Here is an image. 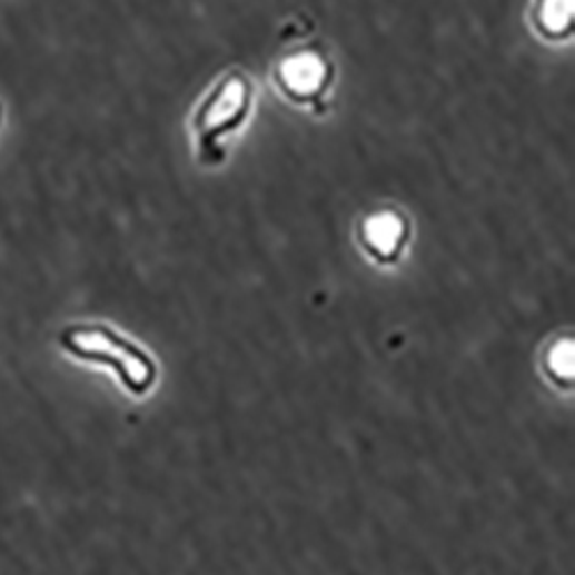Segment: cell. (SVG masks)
<instances>
[{"mask_svg":"<svg viewBox=\"0 0 575 575\" xmlns=\"http://www.w3.org/2000/svg\"><path fill=\"white\" fill-rule=\"evenodd\" d=\"M60 348L79 361L111 366L120 385L133 396H146L157 385L159 368L150 353L109 325L77 323L65 327Z\"/></svg>","mask_w":575,"mask_h":575,"instance_id":"1","label":"cell"},{"mask_svg":"<svg viewBox=\"0 0 575 575\" xmlns=\"http://www.w3.org/2000/svg\"><path fill=\"white\" fill-rule=\"evenodd\" d=\"M575 14V0H544L538 8V28L546 32V36H564L571 28Z\"/></svg>","mask_w":575,"mask_h":575,"instance_id":"5","label":"cell"},{"mask_svg":"<svg viewBox=\"0 0 575 575\" xmlns=\"http://www.w3.org/2000/svg\"><path fill=\"white\" fill-rule=\"evenodd\" d=\"M331 62L320 49H299L279 60L275 77L279 88L295 101H318L331 83Z\"/></svg>","mask_w":575,"mask_h":575,"instance_id":"3","label":"cell"},{"mask_svg":"<svg viewBox=\"0 0 575 575\" xmlns=\"http://www.w3.org/2000/svg\"><path fill=\"white\" fill-rule=\"evenodd\" d=\"M571 338H559L557 344H553L546 353V370L548 378L555 380L557 385L566 387L573 383V370H575V350H573Z\"/></svg>","mask_w":575,"mask_h":575,"instance_id":"6","label":"cell"},{"mask_svg":"<svg viewBox=\"0 0 575 575\" xmlns=\"http://www.w3.org/2000/svg\"><path fill=\"white\" fill-rule=\"evenodd\" d=\"M251 107L254 83L240 70L228 72L202 97L191 120L202 161L219 163L224 159V141L247 122Z\"/></svg>","mask_w":575,"mask_h":575,"instance_id":"2","label":"cell"},{"mask_svg":"<svg viewBox=\"0 0 575 575\" xmlns=\"http://www.w3.org/2000/svg\"><path fill=\"white\" fill-rule=\"evenodd\" d=\"M408 221L396 210L370 215L361 224V245L380 262H394L408 242Z\"/></svg>","mask_w":575,"mask_h":575,"instance_id":"4","label":"cell"}]
</instances>
